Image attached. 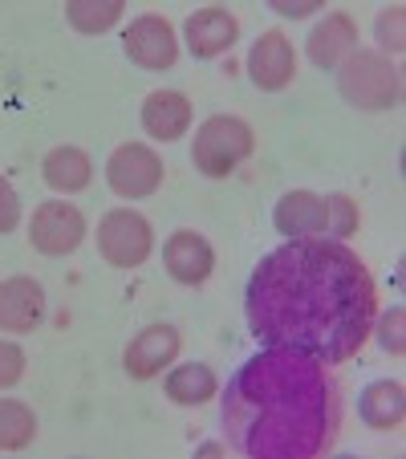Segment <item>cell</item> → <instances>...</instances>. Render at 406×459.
Returning <instances> with one entry per match:
<instances>
[{"instance_id":"cell-1","label":"cell","mask_w":406,"mask_h":459,"mask_svg":"<svg viewBox=\"0 0 406 459\" xmlns=\"http://www.w3.org/2000/svg\"><path fill=\"white\" fill-rule=\"evenodd\" d=\"M378 317V289L350 244L289 240L268 252L248 281V325L264 346H285L341 366L366 346Z\"/></svg>"},{"instance_id":"cell-2","label":"cell","mask_w":406,"mask_h":459,"mask_svg":"<svg viewBox=\"0 0 406 459\" xmlns=\"http://www.w3.org/2000/svg\"><path fill=\"white\" fill-rule=\"evenodd\" d=\"M220 419L240 455L317 459L341 435L346 399L333 366L301 350L264 346L228 382Z\"/></svg>"},{"instance_id":"cell-3","label":"cell","mask_w":406,"mask_h":459,"mask_svg":"<svg viewBox=\"0 0 406 459\" xmlns=\"http://www.w3.org/2000/svg\"><path fill=\"white\" fill-rule=\"evenodd\" d=\"M337 90L354 110H394L402 102V70L374 49H354L337 65Z\"/></svg>"},{"instance_id":"cell-4","label":"cell","mask_w":406,"mask_h":459,"mask_svg":"<svg viewBox=\"0 0 406 459\" xmlns=\"http://www.w3.org/2000/svg\"><path fill=\"white\" fill-rule=\"evenodd\" d=\"M252 151H256V134H252L248 122L236 118V114H216L195 130L191 163L208 179H228V175H236L240 163H248Z\"/></svg>"},{"instance_id":"cell-5","label":"cell","mask_w":406,"mask_h":459,"mask_svg":"<svg viewBox=\"0 0 406 459\" xmlns=\"http://www.w3.org/2000/svg\"><path fill=\"white\" fill-rule=\"evenodd\" d=\"M155 248V232H151L147 216L130 208H114L98 224V256L110 269H143Z\"/></svg>"},{"instance_id":"cell-6","label":"cell","mask_w":406,"mask_h":459,"mask_svg":"<svg viewBox=\"0 0 406 459\" xmlns=\"http://www.w3.org/2000/svg\"><path fill=\"white\" fill-rule=\"evenodd\" d=\"M167 163L147 147V143H122L110 159H106V183L122 200H147L163 187Z\"/></svg>"},{"instance_id":"cell-7","label":"cell","mask_w":406,"mask_h":459,"mask_svg":"<svg viewBox=\"0 0 406 459\" xmlns=\"http://www.w3.org/2000/svg\"><path fill=\"white\" fill-rule=\"evenodd\" d=\"M122 49L126 57L147 74H163L171 70L175 61H179V37H175L171 21L159 17V13H143L126 25L122 33Z\"/></svg>"},{"instance_id":"cell-8","label":"cell","mask_w":406,"mask_h":459,"mask_svg":"<svg viewBox=\"0 0 406 459\" xmlns=\"http://www.w3.org/2000/svg\"><path fill=\"white\" fill-rule=\"evenodd\" d=\"M86 240V216L65 200H45L29 220V244L41 256H70Z\"/></svg>"},{"instance_id":"cell-9","label":"cell","mask_w":406,"mask_h":459,"mask_svg":"<svg viewBox=\"0 0 406 459\" xmlns=\"http://www.w3.org/2000/svg\"><path fill=\"white\" fill-rule=\"evenodd\" d=\"M248 78L264 94H281L297 82V53L281 29H268L256 37V45L248 49Z\"/></svg>"},{"instance_id":"cell-10","label":"cell","mask_w":406,"mask_h":459,"mask_svg":"<svg viewBox=\"0 0 406 459\" xmlns=\"http://www.w3.org/2000/svg\"><path fill=\"white\" fill-rule=\"evenodd\" d=\"M179 350H183L179 330L167 325V321H159V325H147L139 338H130L126 354H122V370L134 382H151L179 358Z\"/></svg>"},{"instance_id":"cell-11","label":"cell","mask_w":406,"mask_h":459,"mask_svg":"<svg viewBox=\"0 0 406 459\" xmlns=\"http://www.w3.org/2000/svg\"><path fill=\"white\" fill-rule=\"evenodd\" d=\"M163 264H167V273H171L179 285L195 289V285H203V281L212 277V269H216V252H212V244L203 240L199 232L179 228V232H171L167 236V244H163Z\"/></svg>"},{"instance_id":"cell-12","label":"cell","mask_w":406,"mask_h":459,"mask_svg":"<svg viewBox=\"0 0 406 459\" xmlns=\"http://www.w3.org/2000/svg\"><path fill=\"white\" fill-rule=\"evenodd\" d=\"M272 224L277 232H285L289 240H313V236H325L329 228V212H325V200L317 191H285L272 208Z\"/></svg>"},{"instance_id":"cell-13","label":"cell","mask_w":406,"mask_h":459,"mask_svg":"<svg viewBox=\"0 0 406 459\" xmlns=\"http://www.w3.org/2000/svg\"><path fill=\"white\" fill-rule=\"evenodd\" d=\"M45 317V289L33 277L0 281V330L33 333Z\"/></svg>"},{"instance_id":"cell-14","label":"cell","mask_w":406,"mask_h":459,"mask_svg":"<svg viewBox=\"0 0 406 459\" xmlns=\"http://www.w3.org/2000/svg\"><path fill=\"white\" fill-rule=\"evenodd\" d=\"M183 37H187V49L195 53L199 61H208V57H220V53H228L236 45L240 21H236L228 9L212 4V9L191 13L187 25H183Z\"/></svg>"},{"instance_id":"cell-15","label":"cell","mask_w":406,"mask_h":459,"mask_svg":"<svg viewBox=\"0 0 406 459\" xmlns=\"http://www.w3.org/2000/svg\"><path fill=\"white\" fill-rule=\"evenodd\" d=\"M305 49H309L313 65H321V70H337V65H341V61H346L350 53L358 49V25H354V17H346V13H329V17L309 33Z\"/></svg>"},{"instance_id":"cell-16","label":"cell","mask_w":406,"mask_h":459,"mask_svg":"<svg viewBox=\"0 0 406 459\" xmlns=\"http://www.w3.org/2000/svg\"><path fill=\"white\" fill-rule=\"evenodd\" d=\"M191 126V102L179 90H155L143 102V130L159 143H175L183 139Z\"/></svg>"},{"instance_id":"cell-17","label":"cell","mask_w":406,"mask_h":459,"mask_svg":"<svg viewBox=\"0 0 406 459\" xmlns=\"http://www.w3.org/2000/svg\"><path fill=\"white\" fill-rule=\"evenodd\" d=\"M358 415H362L366 427L374 431H398L406 419V394L402 382L394 378H378L362 390V403H358Z\"/></svg>"},{"instance_id":"cell-18","label":"cell","mask_w":406,"mask_h":459,"mask_svg":"<svg viewBox=\"0 0 406 459\" xmlns=\"http://www.w3.org/2000/svg\"><path fill=\"white\" fill-rule=\"evenodd\" d=\"M41 175L53 191L61 195H73V191H86L90 179H94V163L82 147H53L41 163Z\"/></svg>"},{"instance_id":"cell-19","label":"cell","mask_w":406,"mask_h":459,"mask_svg":"<svg viewBox=\"0 0 406 459\" xmlns=\"http://www.w3.org/2000/svg\"><path fill=\"white\" fill-rule=\"evenodd\" d=\"M163 390H167V399L179 403V407H199V403H208L212 394H220V378H216V370L203 362H183L167 374Z\"/></svg>"},{"instance_id":"cell-20","label":"cell","mask_w":406,"mask_h":459,"mask_svg":"<svg viewBox=\"0 0 406 459\" xmlns=\"http://www.w3.org/2000/svg\"><path fill=\"white\" fill-rule=\"evenodd\" d=\"M37 439V415L21 399H0V451H25Z\"/></svg>"},{"instance_id":"cell-21","label":"cell","mask_w":406,"mask_h":459,"mask_svg":"<svg viewBox=\"0 0 406 459\" xmlns=\"http://www.w3.org/2000/svg\"><path fill=\"white\" fill-rule=\"evenodd\" d=\"M65 21H70L78 33L98 37L122 21V0H70V4H65Z\"/></svg>"},{"instance_id":"cell-22","label":"cell","mask_w":406,"mask_h":459,"mask_svg":"<svg viewBox=\"0 0 406 459\" xmlns=\"http://www.w3.org/2000/svg\"><path fill=\"white\" fill-rule=\"evenodd\" d=\"M325 212H329V228H325V232H333L337 240L354 236L358 224H362V212H358V204L350 200V195H329V200H325Z\"/></svg>"},{"instance_id":"cell-23","label":"cell","mask_w":406,"mask_h":459,"mask_svg":"<svg viewBox=\"0 0 406 459\" xmlns=\"http://www.w3.org/2000/svg\"><path fill=\"white\" fill-rule=\"evenodd\" d=\"M402 21H406V9L402 4H394V9H386V13H378V25H374V33H378V45L386 53H402ZM386 53H382V57H386Z\"/></svg>"},{"instance_id":"cell-24","label":"cell","mask_w":406,"mask_h":459,"mask_svg":"<svg viewBox=\"0 0 406 459\" xmlns=\"http://www.w3.org/2000/svg\"><path fill=\"white\" fill-rule=\"evenodd\" d=\"M402 325H406V309H402V305H394V309H390L386 317L378 321V342H382V350H386V354H394V358L406 354Z\"/></svg>"},{"instance_id":"cell-25","label":"cell","mask_w":406,"mask_h":459,"mask_svg":"<svg viewBox=\"0 0 406 459\" xmlns=\"http://www.w3.org/2000/svg\"><path fill=\"white\" fill-rule=\"evenodd\" d=\"M25 378V350L17 342H0V390L17 386Z\"/></svg>"},{"instance_id":"cell-26","label":"cell","mask_w":406,"mask_h":459,"mask_svg":"<svg viewBox=\"0 0 406 459\" xmlns=\"http://www.w3.org/2000/svg\"><path fill=\"white\" fill-rule=\"evenodd\" d=\"M21 224V195L9 179H0V236H9Z\"/></svg>"},{"instance_id":"cell-27","label":"cell","mask_w":406,"mask_h":459,"mask_svg":"<svg viewBox=\"0 0 406 459\" xmlns=\"http://www.w3.org/2000/svg\"><path fill=\"white\" fill-rule=\"evenodd\" d=\"M272 9L281 17H309V13L321 9V0H272Z\"/></svg>"}]
</instances>
